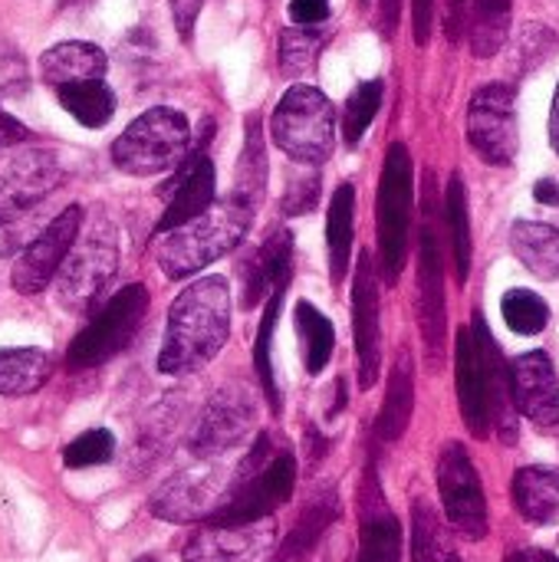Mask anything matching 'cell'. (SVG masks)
Listing matches in <instances>:
<instances>
[{
    "mask_svg": "<svg viewBox=\"0 0 559 562\" xmlns=\"http://www.w3.org/2000/svg\"><path fill=\"white\" fill-rule=\"evenodd\" d=\"M231 333V290L224 277H201L188 283L171 310L158 352V372L191 375L204 369L227 342Z\"/></svg>",
    "mask_w": 559,
    "mask_h": 562,
    "instance_id": "obj_1",
    "label": "cell"
},
{
    "mask_svg": "<svg viewBox=\"0 0 559 562\" xmlns=\"http://www.w3.org/2000/svg\"><path fill=\"white\" fill-rule=\"evenodd\" d=\"M250 221H254L250 201H244L237 194L227 201H217L194 221L161 234L155 260L171 280H185V277L211 267L224 254H231L247 237Z\"/></svg>",
    "mask_w": 559,
    "mask_h": 562,
    "instance_id": "obj_2",
    "label": "cell"
},
{
    "mask_svg": "<svg viewBox=\"0 0 559 562\" xmlns=\"http://www.w3.org/2000/svg\"><path fill=\"white\" fill-rule=\"evenodd\" d=\"M267 454H270V438L260 435L257 445L250 448V454L241 461L234 484H231L224 504L217 507V514L211 517V524H224V527L260 524L277 507H283L290 501L293 484H297V461L287 451H280L273 458H267Z\"/></svg>",
    "mask_w": 559,
    "mask_h": 562,
    "instance_id": "obj_3",
    "label": "cell"
},
{
    "mask_svg": "<svg viewBox=\"0 0 559 562\" xmlns=\"http://www.w3.org/2000/svg\"><path fill=\"white\" fill-rule=\"evenodd\" d=\"M191 151L188 119L168 105L142 112L112 145V161L119 171L148 178L178 168Z\"/></svg>",
    "mask_w": 559,
    "mask_h": 562,
    "instance_id": "obj_4",
    "label": "cell"
},
{
    "mask_svg": "<svg viewBox=\"0 0 559 562\" xmlns=\"http://www.w3.org/2000/svg\"><path fill=\"white\" fill-rule=\"evenodd\" d=\"M273 142L303 165H323L336 145L333 102L313 86H290L270 119Z\"/></svg>",
    "mask_w": 559,
    "mask_h": 562,
    "instance_id": "obj_5",
    "label": "cell"
},
{
    "mask_svg": "<svg viewBox=\"0 0 559 562\" xmlns=\"http://www.w3.org/2000/svg\"><path fill=\"white\" fill-rule=\"evenodd\" d=\"M412 227V155L402 142L389 145L379 181V254L385 280H399Z\"/></svg>",
    "mask_w": 559,
    "mask_h": 562,
    "instance_id": "obj_6",
    "label": "cell"
},
{
    "mask_svg": "<svg viewBox=\"0 0 559 562\" xmlns=\"http://www.w3.org/2000/svg\"><path fill=\"white\" fill-rule=\"evenodd\" d=\"M145 313H148V290L142 283L119 290L102 306V313L69 342V366L92 369V366H102L112 356H119L138 333Z\"/></svg>",
    "mask_w": 559,
    "mask_h": 562,
    "instance_id": "obj_7",
    "label": "cell"
},
{
    "mask_svg": "<svg viewBox=\"0 0 559 562\" xmlns=\"http://www.w3.org/2000/svg\"><path fill=\"white\" fill-rule=\"evenodd\" d=\"M79 231H82V207L69 204L20 250V257L13 263V277H10L13 290L23 296L43 293L59 277L66 257L72 254V247L79 240Z\"/></svg>",
    "mask_w": 559,
    "mask_h": 562,
    "instance_id": "obj_8",
    "label": "cell"
},
{
    "mask_svg": "<svg viewBox=\"0 0 559 562\" xmlns=\"http://www.w3.org/2000/svg\"><path fill=\"white\" fill-rule=\"evenodd\" d=\"M63 168L49 148H10L0 158V217H30L43 198L56 191Z\"/></svg>",
    "mask_w": 559,
    "mask_h": 562,
    "instance_id": "obj_9",
    "label": "cell"
},
{
    "mask_svg": "<svg viewBox=\"0 0 559 562\" xmlns=\"http://www.w3.org/2000/svg\"><path fill=\"white\" fill-rule=\"evenodd\" d=\"M468 138L474 151L491 165H511L517 158V99L504 82H491L471 95L468 105Z\"/></svg>",
    "mask_w": 559,
    "mask_h": 562,
    "instance_id": "obj_10",
    "label": "cell"
},
{
    "mask_svg": "<svg viewBox=\"0 0 559 562\" xmlns=\"http://www.w3.org/2000/svg\"><path fill=\"white\" fill-rule=\"evenodd\" d=\"M438 491L448 514V524L465 540H484L488 537V497L478 477V468L471 464L468 451L461 445H448L438 458Z\"/></svg>",
    "mask_w": 559,
    "mask_h": 562,
    "instance_id": "obj_11",
    "label": "cell"
},
{
    "mask_svg": "<svg viewBox=\"0 0 559 562\" xmlns=\"http://www.w3.org/2000/svg\"><path fill=\"white\" fill-rule=\"evenodd\" d=\"M257 408L254 398L244 385H227L217 395H211V402L204 405L201 418L194 422L191 435H188V448L194 458L201 461H214L221 454H227L231 448H237L247 431L254 428Z\"/></svg>",
    "mask_w": 559,
    "mask_h": 562,
    "instance_id": "obj_12",
    "label": "cell"
},
{
    "mask_svg": "<svg viewBox=\"0 0 559 562\" xmlns=\"http://www.w3.org/2000/svg\"><path fill=\"white\" fill-rule=\"evenodd\" d=\"M115 263H119V250H115L112 231L102 227V231H92L86 240H76L72 254L66 257V263L56 277L59 303L69 310L89 306L112 280Z\"/></svg>",
    "mask_w": 559,
    "mask_h": 562,
    "instance_id": "obj_13",
    "label": "cell"
},
{
    "mask_svg": "<svg viewBox=\"0 0 559 562\" xmlns=\"http://www.w3.org/2000/svg\"><path fill=\"white\" fill-rule=\"evenodd\" d=\"M231 484L234 481H227L224 471L211 468V464L194 468V471H181L155 491L152 514L168 520V524H194V520L214 517L217 507L224 504Z\"/></svg>",
    "mask_w": 559,
    "mask_h": 562,
    "instance_id": "obj_14",
    "label": "cell"
},
{
    "mask_svg": "<svg viewBox=\"0 0 559 562\" xmlns=\"http://www.w3.org/2000/svg\"><path fill=\"white\" fill-rule=\"evenodd\" d=\"M418 326L425 349L432 356V366L438 369L445 359V339H448V316H445V260L441 244L425 217L418 231Z\"/></svg>",
    "mask_w": 559,
    "mask_h": 562,
    "instance_id": "obj_15",
    "label": "cell"
},
{
    "mask_svg": "<svg viewBox=\"0 0 559 562\" xmlns=\"http://www.w3.org/2000/svg\"><path fill=\"white\" fill-rule=\"evenodd\" d=\"M273 547V527L267 520L244 524V527H224L211 524L208 530L194 533L185 547V562H257L264 560Z\"/></svg>",
    "mask_w": 559,
    "mask_h": 562,
    "instance_id": "obj_16",
    "label": "cell"
},
{
    "mask_svg": "<svg viewBox=\"0 0 559 562\" xmlns=\"http://www.w3.org/2000/svg\"><path fill=\"white\" fill-rule=\"evenodd\" d=\"M353 319H356V356H359V385L372 389L382 369V326H379V283L369 263V254L359 257L353 283Z\"/></svg>",
    "mask_w": 559,
    "mask_h": 562,
    "instance_id": "obj_17",
    "label": "cell"
},
{
    "mask_svg": "<svg viewBox=\"0 0 559 562\" xmlns=\"http://www.w3.org/2000/svg\"><path fill=\"white\" fill-rule=\"evenodd\" d=\"M511 379H514V402L521 415H527L540 428L559 425V382L547 352L517 356L511 366Z\"/></svg>",
    "mask_w": 559,
    "mask_h": 562,
    "instance_id": "obj_18",
    "label": "cell"
},
{
    "mask_svg": "<svg viewBox=\"0 0 559 562\" xmlns=\"http://www.w3.org/2000/svg\"><path fill=\"white\" fill-rule=\"evenodd\" d=\"M214 184H217L214 161L204 151L188 155V161L178 168L175 181L168 184L171 198H168V207L158 221V234H168V231L194 221L198 214H204L214 204Z\"/></svg>",
    "mask_w": 559,
    "mask_h": 562,
    "instance_id": "obj_19",
    "label": "cell"
},
{
    "mask_svg": "<svg viewBox=\"0 0 559 562\" xmlns=\"http://www.w3.org/2000/svg\"><path fill=\"white\" fill-rule=\"evenodd\" d=\"M455 372H458V398H461V415L465 425L474 438H488L494 422H491V392H488V372L484 359L474 339V329L458 333V349H455Z\"/></svg>",
    "mask_w": 559,
    "mask_h": 562,
    "instance_id": "obj_20",
    "label": "cell"
},
{
    "mask_svg": "<svg viewBox=\"0 0 559 562\" xmlns=\"http://www.w3.org/2000/svg\"><path fill=\"white\" fill-rule=\"evenodd\" d=\"M356 562H402V527L389 510L376 477L362 491V520H359V560Z\"/></svg>",
    "mask_w": 559,
    "mask_h": 562,
    "instance_id": "obj_21",
    "label": "cell"
},
{
    "mask_svg": "<svg viewBox=\"0 0 559 562\" xmlns=\"http://www.w3.org/2000/svg\"><path fill=\"white\" fill-rule=\"evenodd\" d=\"M474 339H478V349H481V359H484V372H488V392H491V422L494 428L501 431L504 441H514L517 438V402H514V379H511V369L494 342V336L488 333L484 319L478 316L474 319Z\"/></svg>",
    "mask_w": 559,
    "mask_h": 562,
    "instance_id": "obj_22",
    "label": "cell"
},
{
    "mask_svg": "<svg viewBox=\"0 0 559 562\" xmlns=\"http://www.w3.org/2000/svg\"><path fill=\"white\" fill-rule=\"evenodd\" d=\"M105 69H109L105 53H102L96 43H86V40L56 43V46H49V49L40 56V76H43V82L53 86V89L69 86V82L102 79Z\"/></svg>",
    "mask_w": 559,
    "mask_h": 562,
    "instance_id": "obj_23",
    "label": "cell"
},
{
    "mask_svg": "<svg viewBox=\"0 0 559 562\" xmlns=\"http://www.w3.org/2000/svg\"><path fill=\"white\" fill-rule=\"evenodd\" d=\"M293 273V237L287 231H277L260 250L247 257L244 267V306H257L267 300V293L277 283H287Z\"/></svg>",
    "mask_w": 559,
    "mask_h": 562,
    "instance_id": "obj_24",
    "label": "cell"
},
{
    "mask_svg": "<svg viewBox=\"0 0 559 562\" xmlns=\"http://www.w3.org/2000/svg\"><path fill=\"white\" fill-rule=\"evenodd\" d=\"M514 504L524 520L537 527H559V471L524 468L514 477Z\"/></svg>",
    "mask_w": 559,
    "mask_h": 562,
    "instance_id": "obj_25",
    "label": "cell"
},
{
    "mask_svg": "<svg viewBox=\"0 0 559 562\" xmlns=\"http://www.w3.org/2000/svg\"><path fill=\"white\" fill-rule=\"evenodd\" d=\"M412 408H415V369H412V356L402 352L395 359V369L385 389V405L376 425L379 441H399L412 422Z\"/></svg>",
    "mask_w": 559,
    "mask_h": 562,
    "instance_id": "obj_26",
    "label": "cell"
},
{
    "mask_svg": "<svg viewBox=\"0 0 559 562\" xmlns=\"http://www.w3.org/2000/svg\"><path fill=\"white\" fill-rule=\"evenodd\" d=\"M511 247L521 263L540 280H559V231L537 221H517L511 231Z\"/></svg>",
    "mask_w": 559,
    "mask_h": 562,
    "instance_id": "obj_27",
    "label": "cell"
},
{
    "mask_svg": "<svg viewBox=\"0 0 559 562\" xmlns=\"http://www.w3.org/2000/svg\"><path fill=\"white\" fill-rule=\"evenodd\" d=\"M336 514H339L336 491H323V494H316V497L306 504V510L300 514V520H297V527H293L290 540L283 543V550H280V560L277 562L306 560V557L316 550V543L326 537V530L333 527Z\"/></svg>",
    "mask_w": 559,
    "mask_h": 562,
    "instance_id": "obj_28",
    "label": "cell"
},
{
    "mask_svg": "<svg viewBox=\"0 0 559 562\" xmlns=\"http://www.w3.org/2000/svg\"><path fill=\"white\" fill-rule=\"evenodd\" d=\"M353 237H356V188L339 184L329 204L326 217V244H329V270L333 283H343L349 254H353Z\"/></svg>",
    "mask_w": 559,
    "mask_h": 562,
    "instance_id": "obj_29",
    "label": "cell"
},
{
    "mask_svg": "<svg viewBox=\"0 0 559 562\" xmlns=\"http://www.w3.org/2000/svg\"><path fill=\"white\" fill-rule=\"evenodd\" d=\"M53 375V359L43 349H0V395H33Z\"/></svg>",
    "mask_w": 559,
    "mask_h": 562,
    "instance_id": "obj_30",
    "label": "cell"
},
{
    "mask_svg": "<svg viewBox=\"0 0 559 562\" xmlns=\"http://www.w3.org/2000/svg\"><path fill=\"white\" fill-rule=\"evenodd\" d=\"M56 95H59V105L86 128H102L115 115V95L102 79L59 86Z\"/></svg>",
    "mask_w": 559,
    "mask_h": 562,
    "instance_id": "obj_31",
    "label": "cell"
},
{
    "mask_svg": "<svg viewBox=\"0 0 559 562\" xmlns=\"http://www.w3.org/2000/svg\"><path fill=\"white\" fill-rule=\"evenodd\" d=\"M412 562H461L448 527L422 501L412 507Z\"/></svg>",
    "mask_w": 559,
    "mask_h": 562,
    "instance_id": "obj_32",
    "label": "cell"
},
{
    "mask_svg": "<svg viewBox=\"0 0 559 562\" xmlns=\"http://www.w3.org/2000/svg\"><path fill=\"white\" fill-rule=\"evenodd\" d=\"M293 323H297V336H300V346H303L306 372H310V375H320V372L326 369L329 356H333V346H336L333 323H329L316 306H310L306 300L297 303Z\"/></svg>",
    "mask_w": 559,
    "mask_h": 562,
    "instance_id": "obj_33",
    "label": "cell"
},
{
    "mask_svg": "<svg viewBox=\"0 0 559 562\" xmlns=\"http://www.w3.org/2000/svg\"><path fill=\"white\" fill-rule=\"evenodd\" d=\"M445 221H448V237H451V257H455V273L458 283H468L471 273V217H468V194L461 175L448 181V198H445Z\"/></svg>",
    "mask_w": 559,
    "mask_h": 562,
    "instance_id": "obj_34",
    "label": "cell"
},
{
    "mask_svg": "<svg viewBox=\"0 0 559 562\" xmlns=\"http://www.w3.org/2000/svg\"><path fill=\"white\" fill-rule=\"evenodd\" d=\"M287 283H290V280H287ZM287 283H277V286L267 293L264 319H260L257 342H254V366H257L260 385H264L267 402H270L273 412H280V389H277V379H273V329H277V316H280L283 296H287Z\"/></svg>",
    "mask_w": 559,
    "mask_h": 562,
    "instance_id": "obj_35",
    "label": "cell"
},
{
    "mask_svg": "<svg viewBox=\"0 0 559 562\" xmlns=\"http://www.w3.org/2000/svg\"><path fill=\"white\" fill-rule=\"evenodd\" d=\"M471 46L474 56L491 59L504 40H507V26H511V0H474V13H471Z\"/></svg>",
    "mask_w": 559,
    "mask_h": 562,
    "instance_id": "obj_36",
    "label": "cell"
},
{
    "mask_svg": "<svg viewBox=\"0 0 559 562\" xmlns=\"http://www.w3.org/2000/svg\"><path fill=\"white\" fill-rule=\"evenodd\" d=\"M267 191V148H264V135H260V122L250 119L247 128V145L241 151L237 161V198L257 204Z\"/></svg>",
    "mask_w": 559,
    "mask_h": 562,
    "instance_id": "obj_37",
    "label": "cell"
},
{
    "mask_svg": "<svg viewBox=\"0 0 559 562\" xmlns=\"http://www.w3.org/2000/svg\"><path fill=\"white\" fill-rule=\"evenodd\" d=\"M320 49H323V33L316 26H300V23L287 26L280 33V72L290 79L310 72Z\"/></svg>",
    "mask_w": 559,
    "mask_h": 562,
    "instance_id": "obj_38",
    "label": "cell"
},
{
    "mask_svg": "<svg viewBox=\"0 0 559 562\" xmlns=\"http://www.w3.org/2000/svg\"><path fill=\"white\" fill-rule=\"evenodd\" d=\"M501 313H504V323L514 333H521V336H537L550 323V306L534 290H511V293H504Z\"/></svg>",
    "mask_w": 559,
    "mask_h": 562,
    "instance_id": "obj_39",
    "label": "cell"
},
{
    "mask_svg": "<svg viewBox=\"0 0 559 562\" xmlns=\"http://www.w3.org/2000/svg\"><path fill=\"white\" fill-rule=\"evenodd\" d=\"M379 105H382V79H372V82L356 86V92L346 99V109H343V135H346V145H356L366 135V128L372 125Z\"/></svg>",
    "mask_w": 559,
    "mask_h": 562,
    "instance_id": "obj_40",
    "label": "cell"
},
{
    "mask_svg": "<svg viewBox=\"0 0 559 562\" xmlns=\"http://www.w3.org/2000/svg\"><path fill=\"white\" fill-rule=\"evenodd\" d=\"M112 454H115V438H112V431H105V428H92V431H86V435H79L76 441H69V445H66L63 461H66V468L82 471V468L109 464V461H112Z\"/></svg>",
    "mask_w": 559,
    "mask_h": 562,
    "instance_id": "obj_41",
    "label": "cell"
},
{
    "mask_svg": "<svg viewBox=\"0 0 559 562\" xmlns=\"http://www.w3.org/2000/svg\"><path fill=\"white\" fill-rule=\"evenodd\" d=\"M316 198H320V175H306V178H300V181H293L287 188V194H283V214L287 217H300V214L313 211Z\"/></svg>",
    "mask_w": 559,
    "mask_h": 562,
    "instance_id": "obj_42",
    "label": "cell"
},
{
    "mask_svg": "<svg viewBox=\"0 0 559 562\" xmlns=\"http://www.w3.org/2000/svg\"><path fill=\"white\" fill-rule=\"evenodd\" d=\"M329 16V0H290V20L300 26H320Z\"/></svg>",
    "mask_w": 559,
    "mask_h": 562,
    "instance_id": "obj_43",
    "label": "cell"
},
{
    "mask_svg": "<svg viewBox=\"0 0 559 562\" xmlns=\"http://www.w3.org/2000/svg\"><path fill=\"white\" fill-rule=\"evenodd\" d=\"M168 3H171V16H175V26H178L181 40H191L194 20H198L204 0H168Z\"/></svg>",
    "mask_w": 559,
    "mask_h": 562,
    "instance_id": "obj_44",
    "label": "cell"
},
{
    "mask_svg": "<svg viewBox=\"0 0 559 562\" xmlns=\"http://www.w3.org/2000/svg\"><path fill=\"white\" fill-rule=\"evenodd\" d=\"M432 13H435V0H412V23H415V43H428L432 36Z\"/></svg>",
    "mask_w": 559,
    "mask_h": 562,
    "instance_id": "obj_45",
    "label": "cell"
},
{
    "mask_svg": "<svg viewBox=\"0 0 559 562\" xmlns=\"http://www.w3.org/2000/svg\"><path fill=\"white\" fill-rule=\"evenodd\" d=\"M465 16H468V0H445V26H448V40L451 43L461 36Z\"/></svg>",
    "mask_w": 559,
    "mask_h": 562,
    "instance_id": "obj_46",
    "label": "cell"
},
{
    "mask_svg": "<svg viewBox=\"0 0 559 562\" xmlns=\"http://www.w3.org/2000/svg\"><path fill=\"white\" fill-rule=\"evenodd\" d=\"M26 138H30V132L16 119H10L7 112H0V148H16Z\"/></svg>",
    "mask_w": 559,
    "mask_h": 562,
    "instance_id": "obj_47",
    "label": "cell"
},
{
    "mask_svg": "<svg viewBox=\"0 0 559 562\" xmlns=\"http://www.w3.org/2000/svg\"><path fill=\"white\" fill-rule=\"evenodd\" d=\"M399 10H402V0H382V26H385V33L395 30Z\"/></svg>",
    "mask_w": 559,
    "mask_h": 562,
    "instance_id": "obj_48",
    "label": "cell"
},
{
    "mask_svg": "<svg viewBox=\"0 0 559 562\" xmlns=\"http://www.w3.org/2000/svg\"><path fill=\"white\" fill-rule=\"evenodd\" d=\"M534 194H537V201H540V204H559V184H557V181H540Z\"/></svg>",
    "mask_w": 559,
    "mask_h": 562,
    "instance_id": "obj_49",
    "label": "cell"
},
{
    "mask_svg": "<svg viewBox=\"0 0 559 562\" xmlns=\"http://www.w3.org/2000/svg\"><path fill=\"white\" fill-rule=\"evenodd\" d=\"M507 562H559L557 557H550V553H544V550H521V553H514Z\"/></svg>",
    "mask_w": 559,
    "mask_h": 562,
    "instance_id": "obj_50",
    "label": "cell"
},
{
    "mask_svg": "<svg viewBox=\"0 0 559 562\" xmlns=\"http://www.w3.org/2000/svg\"><path fill=\"white\" fill-rule=\"evenodd\" d=\"M550 142H554V148H557L559 155V86L557 95H554V109H550Z\"/></svg>",
    "mask_w": 559,
    "mask_h": 562,
    "instance_id": "obj_51",
    "label": "cell"
},
{
    "mask_svg": "<svg viewBox=\"0 0 559 562\" xmlns=\"http://www.w3.org/2000/svg\"><path fill=\"white\" fill-rule=\"evenodd\" d=\"M135 562H155V560H148V557H145V560H135Z\"/></svg>",
    "mask_w": 559,
    "mask_h": 562,
    "instance_id": "obj_52",
    "label": "cell"
}]
</instances>
